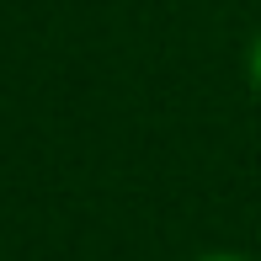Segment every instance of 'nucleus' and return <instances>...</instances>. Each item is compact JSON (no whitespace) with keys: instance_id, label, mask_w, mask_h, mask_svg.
<instances>
[{"instance_id":"obj_1","label":"nucleus","mask_w":261,"mask_h":261,"mask_svg":"<svg viewBox=\"0 0 261 261\" xmlns=\"http://www.w3.org/2000/svg\"><path fill=\"white\" fill-rule=\"evenodd\" d=\"M245 69H251V86L261 91V32H256V43H251V59H245Z\"/></svg>"},{"instance_id":"obj_2","label":"nucleus","mask_w":261,"mask_h":261,"mask_svg":"<svg viewBox=\"0 0 261 261\" xmlns=\"http://www.w3.org/2000/svg\"><path fill=\"white\" fill-rule=\"evenodd\" d=\"M192 261H251V256H240V251H203V256H192Z\"/></svg>"}]
</instances>
